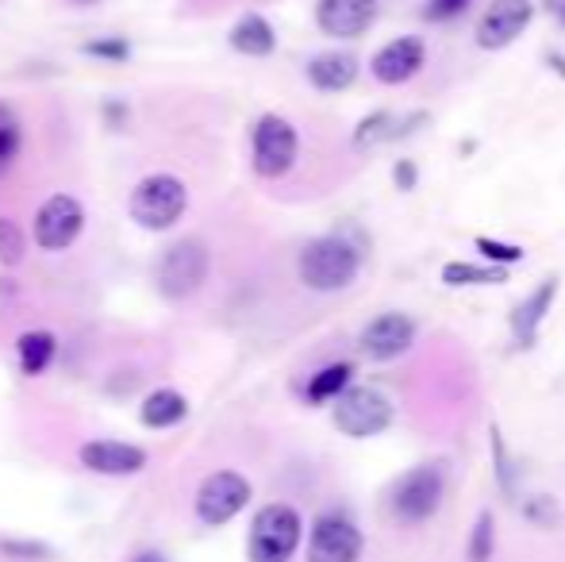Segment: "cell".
Returning <instances> with one entry per match:
<instances>
[{
	"mask_svg": "<svg viewBox=\"0 0 565 562\" xmlns=\"http://www.w3.org/2000/svg\"><path fill=\"white\" fill-rule=\"evenodd\" d=\"M362 255L365 251L358 247L347 232L312 240L305 251H300V263H297L300 282L316 293H339L358 278V271H362Z\"/></svg>",
	"mask_w": 565,
	"mask_h": 562,
	"instance_id": "1",
	"label": "cell"
},
{
	"mask_svg": "<svg viewBox=\"0 0 565 562\" xmlns=\"http://www.w3.org/2000/svg\"><path fill=\"white\" fill-rule=\"evenodd\" d=\"M443 494H447V470L443 463H419L412 470H404L401 478L388 486V517L404 528L427 524V520L439 512Z\"/></svg>",
	"mask_w": 565,
	"mask_h": 562,
	"instance_id": "2",
	"label": "cell"
},
{
	"mask_svg": "<svg viewBox=\"0 0 565 562\" xmlns=\"http://www.w3.org/2000/svg\"><path fill=\"white\" fill-rule=\"evenodd\" d=\"M305 520L292 505L274 501L254 512L250 536H246V559L250 562H289L300 548Z\"/></svg>",
	"mask_w": 565,
	"mask_h": 562,
	"instance_id": "3",
	"label": "cell"
},
{
	"mask_svg": "<svg viewBox=\"0 0 565 562\" xmlns=\"http://www.w3.org/2000/svg\"><path fill=\"white\" fill-rule=\"evenodd\" d=\"M189 209V189L181 178L173 173H150L139 185L131 189V201H127V212L139 227L147 232H166L173 227Z\"/></svg>",
	"mask_w": 565,
	"mask_h": 562,
	"instance_id": "4",
	"label": "cell"
},
{
	"mask_svg": "<svg viewBox=\"0 0 565 562\" xmlns=\"http://www.w3.org/2000/svg\"><path fill=\"white\" fill-rule=\"evenodd\" d=\"M393 401L373 385H347L335 401H331V421L350 439H373L393 424Z\"/></svg>",
	"mask_w": 565,
	"mask_h": 562,
	"instance_id": "5",
	"label": "cell"
},
{
	"mask_svg": "<svg viewBox=\"0 0 565 562\" xmlns=\"http://www.w3.org/2000/svg\"><path fill=\"white\" fill-rule=\"evenodd\" d=\"M209 247L201 240H178L158 263V289L166 300H185L209 282Z\"/></svg>",
	"mask_w": 565,
	"mask_h": 562,
	"instance_id": "6",
	"label": "cell"
},
{
	"mask_svg": "<svg viewBox=\"0 0 565 562\" xmlns=\"http://www.w3.org/2000/svg\"><path fill=\"white\" fill-rule=\"evenodd\" d=\"M250 155H254V170H258V178H269V181L285 178V173L297 166V155H300L297 128H292L285 116L266 113L258 124H254Z\"/></svg>",
	"mask_w": 565,
	"mask_h": 562,
	"instance_id": "7",
	"label": "cell"
},
{
	"mask_svg": "<svg viewBox=\"0 0 565 562\" xmlns=\"http://www.w3.org/2000/svg\"><path fill=\"white\" fill-rule=\"evenodd\" d=\"M250 497H254V489L243 474L216 470L196 489V520H201L204 528H224L227 520H235L238 512L250 505Z\"/></svg>",
	"mask_w": 565,
	"mask_h": 562,
	"instance_id": "8",
	"label": "cell"
},
{
	"mask_svg": "<svg viewBox=\"0 0 565 562\" xmlns=\"http://www.w3.org/2000/svg\"><path fill=\"white\" fill-rule=\"evenodd\" d=\"M365 536L347 512H323L316 517L308 536V562H362Z\"/></svg>",
	"mask_w": 565,
	"mask_h": 562,
	"instance_id": "9",
	"label": "cell"
},
{
	"mask_svg": "<svg viewBox=\"0 0 565 562\" xmlns=\"http://www.w3.org/2000/svg\"><path fill=\"white\" fill-rule=\"evenodd\" d=\"M85 227V209L77 197L70 193H54L39 204L35 212V243L43 251H66L77 243Z\"/></svg>",
	"mask_w": 565,
	"mask_h": 562,
	"instance_id": "10",
	"label": "cell"
},
{
	"mask_svg": "<svg viewBox=\"0 0 565 562\" xmlns=\"http://www.w3.org/2000/svg\"><path fill=\"white\" fill-rule=\"evenodd\" d=\"M531 20H535V4L531 0H492L484 8L481 23H477V43L484 51H504V46H512L531 28Z\"/></svg>",
	"mask_w": 565,
	"mask_h": 562,
	"instance_id": "11",
	"label": "cell"
},
{
	"mask_svg": "<svg viewBox=\"0 0 565 562\" xmlns=\"http://www.w3.org/2000/svg\"><path fill=\"white\" fill-rule=\"evenodd\" d=\"M412 343H416V320L404 312H381L362 331V354L373 362L401 359Z\"/></svg>",
	"mask_w": 565,
	"mask_h": 562,
	"instance_id": "12",
	"label": "cell"
},
{
	"mask_svg": "<svg viewBox=\"0 0 565 562\" xmlns=\"http://www.w3.org/2000/svg\"><path fill=\"white\" fill-rule=\"evenodd\" d=\"M427 62V46L419 35H404V39H393L388 46H381L377 54H373L370 70L373 77H377L381 85H404L412 82V77L424 70Z\"/></svg>",
	"mask_w": 565,
	"mask_h": 562,
	"instance_id": "13",
	"label": "cell"
},
{
	"mask_svg": "<svg viewBox=\"0 0 565 562\" xmlns=\"http://www.w3.org/2000/svg\"><path fill=\"white\" fill-rule=\"evenodd\" d=\"M377 20V0H320L316 23L331 39H358Z\"/></svg>",
	"mask_w": 565,
	"mask_h": 562,
	"instance_id": "14",
	"label": "cell"
},
{
	"mask_svg": "<svg viewBox=\"0 0 565 562\" xmlns=\"http://www.w3.org/2000/svg\"><path fill=\"white\" fill-rule=\"evenodd\" d=\"M424 124H431L427 113H370L354 128V147L358 150H377L388 142H401L416 131H424Z\"/></svg>",
	"mask_w": 565,
	"mask_h": 562,
	"instance_id": "15",
	"label": "cell"
},
{
	"mask_svg": "<svg viewBox=\"0 0 565 562\" xmlns=\"http://www.w3.org/2000/svg\"><path fill=\"white\" fill-rule=\"evenodd\" d=\"M85 470L93 474H108V478H127V474H139L147 466V450L135 447V443H119V439H93L77 450Z\"/></svg>",
	"mask_w": 565,
	"mask_h": 562,
	"instance_id": "16",
	"label": "cell"
},
{
	"mask_svg": "<svg viewBox=\"0 0 565 562\" xmlns=\"http://www.w3.org/2000/svg\"><path fill=\"white\" fill-rule=\"evenodd\" d=\"M554 297H558V274H551V278L539 285V289L531 293L523 305L512 308V320H508V324H512L515 343H520V347H535L539 328H543V320H546V312H551Z\"/></svg>",
	"mask_w": 565,
	"mask_h": 562,
	"instance_id": "17",
	"label": "cell"
},
{
	"mask_svg": "<svg viewBox=\"0 0 565 562\" xmlns=\"http://www.w3.org/2000/svg\"><path fill=\"white\" fill-rule=\"evenodd\" d=\"M358 77V59L347 51H328V54H316L308 62V82L316 85L320 93H342L350 89Z\"/></svg>",
	"mask_w": 565,
	"mask_h": 562,
	"instance_id": "18",
	"label": "cell"
},
{
	"mask_svg": "<svg viewBox=\"0 0 565 562\" xmlns=\"http://www.w3.org/2000/svg\"><path fill=\"white\" fill-rule=\"evenodd\" d=\"M231 46L246 59H266V54L277 51V35H274V23L258 12H246L243 20L231 28Z\"/></svg>",
	"mask_w": 565,
	"mask_h": 562,
	"instance_id": "19",
	"label": "cell"
},
{
	"mask_svg": "<svg viewBox=\"0 0 565 562\" xmlns=\"http://www.w3.org/2000/svg\"><path fill=\"white\" fill-rule=\"evenodd\" d=\"M185 416H189V401H185V393H178V390L150 393L139 409V421L147 427H158V432H162V427H178Z\"/></svg>",
	"mask_w": 565,
	"mask_h": 562,
	"instance_id": "20",
	"label": "cell"
},
{
	"mask_svg": "<svg viewBox=\"0 0 565 562\" xmlns=\"http://www.w3.org/2000/svg\"><path fill=\"white\" fill-rule=\"evenodd\" d=\"M15 351H20V370L28 378H39L51 370L54 354H58V339L51 336V331H23L20 343H15Z\"/></svg>",
	"mask_w": 565,
	"mask_h": 562,
	"instance_id": "21",
	"label": "cell"
},
{
	"mask_svg": "<svg viewBox=\"0 0 565 562\" xmlns=\"http://www.w3.org/2000/svg\"><path fill=\"white\" fill-rule=\"evenodd\" d=\"M350 378H354V367H350V362H331V367L316 370L312 382H308V390H305L308 405H328V401H335L350 385Z\"/></svg>",
	"mask_w": 565,
	"mask_h": 562,
	"instance_id": "22",
	"label": "cell"
},
{
	"mask_svg": "<svg viewBox=\"0 0 565 562\" xmlns=\"http://www.w3.org/2000/svg\"><path fill=\"white\" fill-rule=\"evenodd\" d=\"M443 282L461 289V285H504V266H473V263H447L443 266Z\"/></svg>",
	"mask_w": 565,
	"mask_h": 562,
	"instance_id": "23",
	"label": "cell"
},
{
	"mask_svg": "<svg viewBox=\"0 0 565 562\" xmlns=\"http://www.w3.org/2000/svg\"><path fill=\"white\" fill-rule=\"evenodd\" d=\"M20 147H23L20 116H15V108H12V105H4V100H0V173H4L8 166L15 162Z\"/></svg>",
	"mask_w": 565,
	"mask_h": 562,
	"instance_id": "24",
	"label": "cell"
},
{
	"mask_svg": "<svg viewBox=\"0 0 565 562\" xmlns=\"http://www.w3.org/2000/svg\"><path fill=\"white\" fill-rule=\"evenodd\" d=\"M492 551H497V520H492V512L484 509L481 517H477L473 532H469V562H489Z\"/></svg>",
	"mask_w": 565,
	"mask_h": 562,
	"instance_id": "25",
	"label": "cell"
},
{
	"mask_svg": "<svg viewBox=\"0 0 565 562\" xmlns=\"http://www.w3.org/2000/svg\"><path fill=\"white\" fill-rule=\"evenodd\" d=\"M523 517L535 528H551V532L562 524V509L554 497H523Z\"/></svg>",
	"mask_w": 565,
	"mask_h": 562,
	"instance_id": "26",
	"label": "cell"
},
{
	"mask_svg": "<svg viewBox=\"0 0 565 562\" xmlns=\"http://www.w3.org/2000/svg\"><path fill=\"white\" fill-rule=\"evenodd\" d=\"M23 251H28V240H23V232L15 227V220L0 216V263H4V266H20L23 263Z\"/></svg>",
	"mask_w": 565,
	"mask_h": 562,
	"instance_id": "27",
	"label": "cell"
},
{
	"mask_svg": "<svg viewBox=\"0 0 565 562\" xmlns=\"http://www.w3.org/2000/svg\"><path fill=\"white\" fill-rule=\"evenodd\" d=\"M0 555L15 562H46L54 559V548H46L39 540H0Z\"/></svg>",
	"mask_w": 565,
	"mask_h": 562,
	"instance_id": "28",
	"label": "cell"
},
{
	"mask_svg": "<svg viewBox=\"0 0 565 562\" xmlns=\"http://www.w3.org/2000/svg\"><path fill=\"white\" fill-rule=\"evenodd\" d=\"M89 59H100V62H127L131 59V43L119 35H108V39H93V43L82 46Z\"/></svg>",
	"mask_w": 565,
	"mask_h": 562,
	"instance_id": "29",
	"label": "cell"
},
{
	"mask_svg": "<svg viewBox=\"0 0 565 562\" xmlns=\"http://www.w3.org/2000/svg\"><path fill=\"white\" fill-rule=\"evenodd\" d=\"M477 251H481L484 258H489L492 266H515L523 258V247H515V243H500V240H489V235H481L477 240Z\"/></svg>",
	"mask_w": 565,
	"mask_h": 562,
	"instance_id": "30",
	"label": "cell"
},
{
	"mask_svg": "<svg viewBox=\"0 0 565 562\" xmlns=\"http://www.w3.org/2000/svg\"><path fill=\"white\" fill-rule=\"evenodd\" d=\"M489 435H492V455H497V478H500V489H504V494H512V489H515V478H512V458H508L504 435H500V427H489Z\"/></svg>",
	"mask_w": 565,
	"mask_h": 562,
	"instance_id": "31",
	"label": "cell"
},
{
	"mask_svg": "<svg viewBox=\"0 0 565 562\" xmlns=\"http://www.w3.org/2000/svg\"><path fill=\"white\" fill-rule=\"evenodd\" d=\"M469 4H473V0H427V4H424V20L447 23V20H454V15L466 12Z\"/></svg>",
	"mask_w": 565,
	"mask_h": 562,
	"instance_id": "32",
	"label": "cell"
},
{
	"mask_svg": "<svg viewBox=\"0 0 565 562\" xmlns=\"http://www.w3.org/2000/svg\"><path fill=\"white\" fill-rule=\"evenodd\" d=\"M393 178H396V189H416V181H419V170H416V162H408V158H401V162L393 166Z\"/></svg>",
	"mask_w": 565,
	"mask_h": 562,
	"instance_id": "33",
	"label": "cell"
},
{
	"mask_svg": "<svg viewBox=\"0 0 565 562\" xmlns=\"http://www.w3.org/2000/svg\"><path fill=\"white\" fill-rule=\"evenodd\" d=\"M543 8L551 12V20L565 31V0H543Z\"/></svg>",
	"mask_w": 565,
	"mask_h": 562,
	"instance_id": "34",
	"label": "cell"
},
{
	"mask_svg": "<svg viewBox=\"0 0 565 562\" xmlns=\"http://www.w3.org/2000/svg\"><path fill=\"white\" fill-rule=\"evenodd\" d=\"M131 562H166V555H162V551H139Z\"/></svg>",
	"mask_w": 565,
	"mask_h": 562,
	"instance_id": "35",
	"label": "cell"
},
{
	"mask_svg": "<svg viewBox=\"0 0 565 562\" xmlns=\"http://www.w3.org/2000/svg\"><path fill=\"white\" fill-rule=\"evenodd\" d=\"M74 4H97V0H74Z\"/></svg>",
	"mask_w": 565,
	"mask_h": 562,
	"instance_id": "36",
	"label": "cell"
}]
</instances>
